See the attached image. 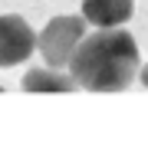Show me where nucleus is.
<instances>
[{
	"label": "nucleus",
	"instance_id": "423d86ee",
	"mask_svg": "<svg viewBox=\"0 0 148 148\" xmlns=\"http://www.w3.org/2000/svg\"><path fill=\"white\" fill-rule=\"evenodd\" d=\"M138 79H142V86H145V89H148V63L142 66V73H138Z\"/></svg>",
	"mask_w": 148,
	"mask_h": 148
},
{
	"label": "nucleus",
	"instance_id": "20e7f679",
	"mask_svg": "<svg viewBox=\"0 0 148 148\" xmlns=\"http://www.w3.org/2000/svg\"><path fill=\"white\" fill-rule=\"evenodd\" d=\"M132 10L135 0H82V16L92 27H122Z\"/></svg>",
	"mask_w": 148,
	"mask_h": 148
},
{
	"label": "nucleus",
	"instance_id": "7ed1b4c3",
	"mask_svg": "<svg viewBox=\"0 0 148 148\" xmlns=\"http://www.w3.org/2000/svg\"><path fill=\"white\" fill-rule=\"evenodd\" d=\"M36 36L40 33H33V27L23 16L3 13L0 16V69L20 66L23 59H30L36 49Z\"/></svg>",
	"mask_w": 148,
	"mask_h": 148
},
{
	"label": "nucleus",
	"instance_id": "f03ea898",
	"mask_svg": "<svg viewBox=\"0 0 148 148\" xmlns=\"http://www.w3.org/2000/svg\"><path fill=\"white\" fill-rule=\"evenodd\" d=\"M86 16H53L36 36V49L43 53L46 66L63 69L73 63V53L86 40Z\"/></svg>",
	"mask_w": 148,
	"mask_h": 148
},
{
	"label": "nucleus",
	"instance_id": "f257e3e1",
	"mask_svg": "<svg viewBox=\"0 0 148 148\" xmlns=\"http://www.w3.org/2000/svg\"><path fill=\"white\" fill-rule=\"evenodd\" d=\"M142 73L135 36L122 27H99L79 43L69 63V76L89 92H122Z\"/></svg>",
	"mask_w": 148,
	"mask_h": 148
},
{
	"label": "nucleus",
	"instance_id": "39448f33",
	"mask_svg": "<svg viewBox=\"0 0 148 148\" xmlns=\"http://www.w3.org/2000/svg\"><path fill=\"white\" fill-rule=\"evenodd\" d=\"M76 86L79 82H76L73 76L56 73L53 66L49 69H30V73L23 76V89L27 92H73Z\"/></svg>",
	"mask_w": 148,
	"mask_h": 148
}]
</instances>
